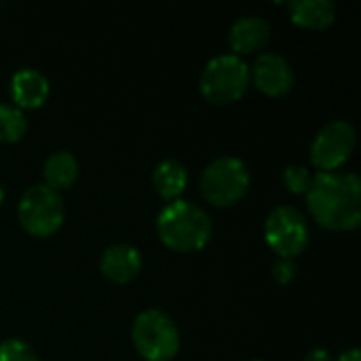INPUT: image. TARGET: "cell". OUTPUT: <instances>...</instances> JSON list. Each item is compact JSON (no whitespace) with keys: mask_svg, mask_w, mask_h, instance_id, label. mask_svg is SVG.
Here are the masks:
<instances>
[{"mask_svg":"<svg viewBox=\"0 0 361 361\" xmlns=\"http://www.w3.org/2000/svg\"><path fill=\"white\" fill-rule=\"evenodd\" d=\"M269 40H271V25L267 19L258 15H247L237 19L228 32V44L235 51L233 55L237 57L262 51L269 44Z\"/></svg>","mask_w":361,"mask_h":361,"instance_id":"30bf717a","label":"cell"},{"mask_svg":"<svg viewBox=\"0 0 361 361\" xmlns=\"http://www.w3.org/2000/svg\"><path fill=\"white\" fill-rule=\"evenodd\" d=\"M305 361H334L332 360V355H330V351H326V349H315V351H311Z\"/></svg>","mask_w":361,"mask_h":361,"instance_id":"ffe728a7","label":"cell"},{"mask_svg":"<svg viewBox=\"0 0 361 361\" xmlns=\"http://www.w3.org/2000/svg\"><path fill=\"white\" fill-rule=\"evenodd\" d=\"M250 190V169L237 157H220L212 161L201 176L203 199L216 207L239 203Z\"/></svg>","mask_w":361,"mask_h":361,"instance_id":"5b68a950","label":"cell"},{"mask_svg":"<svg viewBox=\"0 0 361 361\" xmlns=\"http://www.w3.org/2000/svg\"><path fill=\"white\" fill-rule=\"evenodd\" d=\"M307 205L313 220L328 231H355L361 222V182L351 171L313 176Z\"/></svg>","mask_w":361,"mask_h":361,"instance_id":"6da1fadb","label":"cell"},{"mask_svg":"<svg viewBox=\"0 0 361 361\" xmlns=\"http://www.w3.org/2000/svg\"><path fill=\"white\" fill-rule=\"evenodd\" d=\"M99 271L112 283H129L142 271V254L127 243L110 245L99 258Z\"/></svg>","mask_w":361,"mask_h":361,"instance_id":"8fae6325","label":"cell"},{"mask_svg":"<svg viewBox=\"0 0 361 361\" xmlns=\"http://www.w3.org/2000/svg\"><path fill=\"white\" fill-rule=\"evenodd\" d=\"M42 176H44V182H47L49 188H53L57 192L59 190H66L78 178V161L70 152H66V150L53 152L44 161Z\"/></svg>","mask_w":361,"mask_h":361,"instance_id":"9a60e30c","label":"cell"},{"mask_svg":"<svg viewBox=\"0 0 361 361\" xmlns=\"http://www.w3.org/2000/svg\"><path fill=\"white\" fill-rule=\"evenodd\" d=\"M63 199L57 190L49 188L47 184L30 186L17 205V218L25 233L32 237H51L63 224Z\"/></svg>","mask_w":361,"mask_h":361,"instance_id":"8992f818","label":"cell"},{"mask_svg":"<svg viewBox=\"0 0 361 361\" xmlns=\"http://www.w3.org/2000/svg\"><path fill=\"white\" fill-rule=\"evenodd\" d=\"M264 239L279 258L292 260L309 245L307 218L292 205H279L264 222Z\"/></svg>","mask_w":361,"mask_h":361,"instance_id":"52a82bcc","label":"cell"},{"mask_svg":"<svg viewBox=\"0 0 361 361\" xmlns=\"http://www.w3.org/2000/svg\"><path fill=\"white\" fill-rule=\"evenodd\" d=\"M250 66L233 53L214 57L201 74V93L207 102L226 106L239 102L250 87Z\"/></svg>","mask_w":361,"mask_h":361,"instance_id":"277c9868","label":"cell"},{"mask_svg":"<svg viewBox=\"0 0 361 361\" xmlns=\"http://www.w3.org/2000/svg\"><path fill=\"white\" fill-rule=\"evenodd\" d=\"M0 361H40L36 351L17 338H8L0 343Z\"/></svg>","mask_w":361,"mask_h":361,"instance_id":"ac0fdd59","label":"cell"},{"mask_svg":"<svg viewBox=\"0 0 361 361\" xmlns=\"http://www.w3.org/2000/svg\"><path fill=\"white\" fill-rule=\"evenodd\" d=\"M152 184L154 190L165 199V201H178L180 195L186 190L188 184V171L186 167L176 161V159H167L163 163L157 165L154 173H152Z\"/></svg>","mask_w":361,"mask_h":361,"instance_id":"5bb4252c","label":"cell"},{"mask_svg":"<svg viewBox=\"0 0 361 361\" xmlns=\"http://www.w3.org/2000/svg\"><path fill=\"white\" fill-rule=\"evenodd\" d=\"M157 231L167 247L188 254L199 252L209 243L214 226L203 207L178 199L161 209L157 218Z\"/></svg>","mask_w":361,"mask_h":361,"instance_id":"7a4b0ae2","label":"cell"},{"mask_svg":"<svg viewBox=\"0 0 361 361\" xmlns=\"http://www.w3.org/2000/svg\"><path fill=\"white\" fill-rule=\"evenodd\" d=\"M273 277L277 283L281 286H288L294 277H296V264L294 260H288V258H279L273 267Z\"/></svg>","mask_w":361,"mask_h":361,"instance_id":"d6986e66","label":"cell"},{"mask_svg":"<svg viewBox=\"0 0 361 361\" xmlns=\"http://www.w3.org/2000/svg\"><path fill=\"white\" fill-rule=\"evenodd\" d=\"M250 80L269 97L288 95L296 82L294 68L279 53H262L250 68Z\"/></svg>","mask_w":361,"mask_h":361,"instance_id":"9c48e42d","label":"cell"},{"mask_svg":"<svg viewBox=\"0 0 361 361\" xmlns=\"http://www.w3.org/2000/svg\"><path fill=\"white\" fill-rule=\"evenodd\" d=\"M355 144V127L347 121H332L317 131L311 144V163L322 173L338 171V167H343L351 159Z\"/></svg>","mask_w":361,"mask_h":361,"instance_id":"ba28073f","label":"cell"},{"mask_svg":"<svg viewBox=\"0 0 361 361\" xmlns=\"http://www.w3.org/2000/svg\"><path fill=\"white\" fill-rule=\"evenodd\" d=\"M336 361H361V351L360 349H349V351H345Z\"/></svg>","mask_w":361,"mask_h":361,"instance_id":"44dd1931","label":"cell"},{"mask_svg":"<svg viewBox=\"0 0 361 361\" xmlns=\"http://www.w3.org/2000/svg\"><path fill=\"white\" fill-rule=\"evenodd\" d=\"M11 97L15 102V108H19L21 112L40 108L49 97L47 76L32 68H23L15 72L11 78Z\"/></svg>","mask_w":361,"mask_h":361,"instance_id":"7c38bea8","label":"cell"},{"mask_svg":"<svg viewBox=\"0 0 361 361\" xmlns=\"http://www.w3.org/2000/svg\"><path fill=\"white\" fill-rule=\"evenodd\" d=\"M27 131V121L23 112L15 106L0 104V142L15 144L19 142Z\"/></svg>","mask_w":361,"mask_h":361,"instance_id":"2e32d148","label":"cell"},{"mask_svg":"<svg viewBox=\"0 0 361 361\" xmlns=\"http://www.w3.org/2000/svg\"><path fill=\"white\" fill-rule=\"evenodd\" d=\"M313 176L305 165H288L283 169V186L294 195H305L309 190Z\"/></svg>","mask_w":361,"mask_h":361,"instance_id":"e0dca14e","label":"cell"},{"mask_svg":"<svg viewBox=\"0 0 361 361\" xmlns=\"http://www.w3.org/2000/svg\"><path fill=\"white\" fill-rule=\"evenodd\" d=\"M131 338L146 361H169L180 351V330L176 322L159 309H148L135 317Z\"/></svg>","mask_w":361,"mask_h":361,"instance_id":"3957f363","label":"cell"},{"mask_svg":"<svg viewBox=\"0 0 361 361\" xmlns=\"http://www.w3.org/2000/svg\"><path fill=\"white\" fill-rule=\"evenodd\" d=\"M2 201H4V192H2V188H0V205H2Z\"/></svg>","mask_w":361,"mask_h":361,"instance_id":"7402d4cb","label":"cell"},{"mask_svg":"<svg viewBox=\"0 0 361 361\" xmlns=\"http://www.w3.org/2000/svg\"><path fill=\"white\" fill-rule=\"evenodd\" d=\"M290 19L307 30H326L336 19V4L332 0H294L288 4Z\"/></svg>","mask_w":361,"mask_h":361,"instance_id":"4fadbf2b","label":"cell"}]
</instances>
